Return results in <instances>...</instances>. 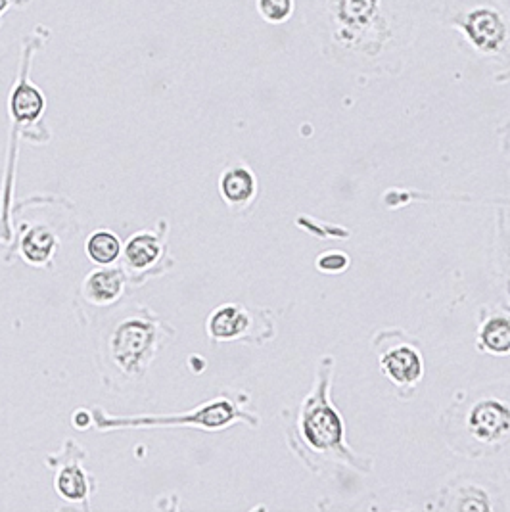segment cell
Returning <instances> with one entry per match:
<instances>
[{
	"mask_svg": "<svg viewBox=\"0 0 510 512\" xmlns=\"http://www.w3.org/2000/svg\"><path fill=\"white\" fill-rule=\"evenodd\" d=\"M156 342V328L142 317H125L108 334V359L125 376L142 374L152 346Z\"/></svg>",
	"mask_w": 510,
	"mask_h": 512,
	"instance_id": "1",
	"label": "cell"
},
{
	"mask_svg": "<svg viewBox=\"0 0 510 512\" xmlns=\"http://www.w3.org/2000/svg\"><path fill=\"white\" fill-rule=\"evenodd\" d=\"M451 25L461 29L468 43L484 54H499L510 39V24L497 4L480 2L451 18Z\"/></svg>",
	"mask_w": 510,
	"mask_h": 512,
	"instance_id": "2",
	"label": "cell"
},
{
	"mask_svg": "<svg viewBox=\"0 0 510 512\" xmlns=\"http://www.w3.org/2000/svg\"><path fill=\"white\" fill-rule=\"evenodd\" d=\"M309 405L303 419V434L317 449H332L342 442V420L328 407L323 396H317Z\"/></svg>",
	"mask_w": 510,
	"mask_h": 512,
	"instance_id": "3",
	"label": "cell"
},
{
	"mask_svg": "<svg viewBox=\"0 0 510 512\" xmlns=\"http://www.w3.org/2000/svg\"><path fill=\"white\" fill-rule=\"evenodd\" d=\"M470 430L482 442H495L510 430V409L499 401L478 403L470 415Z\"/></svg>",
	"mask_w": 510,
	"mask_h": 512,
	"instance_id": "4",
	"label": "cell"
},
{
	"mask_svg": "<svg viewBox=\"0 0 510 512\" xmlns=\"http://www.w3.org/2000/svg\"><path fill=\"white\" fill-rule=\"evenodd\" d=\"M378 0H336L334 18L338 20L340 29L353 37L357 31L365 33V25L378 24Z\"/></svg>",
	"mask_w": 510,
	"mask_h": 512,
	"instance_id": "5",
	"label": "cell"
},
{
	"mask_svg": "<svg viewBox=\"0 0 510 512\" xmlns=\"http://www.w3.org/2000/svg\"><path fill=\"white\" fill-rule=\"evenodd\" d=\"M250 326L248 315L236 305L219 307L208 321V332L215 340H234Z\"/></svg>",
	"mask_w": 510,
	"mask_h": 512,
	"instance_id": "6",
	"label": "cell"
},
{
	"mask_svg": "<svg viewBox=\"0 0 510 512\" xmlns=\"http://www.w3.org/2000/svg\"><path fill=\"white\" fill-rule=\"evenodd\" d=\"M123 282H125V275L121 269H114V267L98 269L87 277L85 292L89 300L98 305L116 302L117 296L123 290Z\"/></svg>",
	"mask_w": 510,
	"mask_h": 512,
	"instance_id": "7",
	"label": "cell"
},
{
	"mask_svg": "<svg viewBox=\"0 0 510 512\" xmlns=\"http://www.w3.org/2000/svg\"><path fill=\"white\" fill-rule=\"evenodd\" d=\"M382 367L397 384H411L418 380L422 373V363H420L417 351L409 350V348H399V350L388 353L382 359Z\"/></svg>",
	"mask_w": 510,
	"mask_h": 512,
	"instance_id": "8",
	"label": "cell"
},
{
	"mask_svg": "<svg viewBox=\"0 0 510 512\" xmlns=\"http://www.w3.org/2000/svg\"><path fill=\"white\" fill-rule=\"evenodd\" d=\"M221 194L232 206L246 204L255 192L254 175L244 167H232L221 177Z\"/></svg>",
	"mask_w": 510,
	"mask_h": 512,
	"instance_id": "9",
	"label": "cell"
},
{
	"mask_svg": "<svg viewBox=\"0 0 510 512\" xmlns=\"http://www.w3.org/2000/svg\"><path fill=\"white\" fill-rule=\"evenodd\" d=\"M162 254V246L152 233H139L131 236L125 248V259L131 269H146Z\"/></svg>",
	"mask_w": 510,
	"mask_h": 512,
	"instance_id": "10",
	"label": "cell"
},
{
	"mask_svg": "<svg viewBox=\"0 0 510 512\" xmlns=\"http://www.w3.org/2000/svg\"><path fill=\"white\" fill-rule=\"evenodd\" d=\"M121 254V242L112 231H96L87 240V256L96 265H112Z\"/></svg>",
	"mask_w": 510,
	"mask_h": 512,
	"instance_id": "11",
	"label": "cell"
},
{
	"mask_svg": "<svg viewBox=\"0 0 510 512\" xmlns=\"http://www.w3.org/2000/svg\"><path fill=\"white\" fill-rule=\"evenodd\" d=\"M43 106H45V100L41 93L22 81L12 96V112L16 119L18 121H33L43 112Z\"/></svg>",
	"mask_w": 510,
	"mask_h": 512,
	"instance_id": "12",
	"label": "cell"
},
{
	"mask_svg": "<svg viewBox=\"0 0 510 512\" xmlns=\"http://www.w3.org/2000/svg\"><path fill=\"white\" fill-rule=\"evenodd\" d=\"M52 250H54V238L45 227H35L25 234L22 252L27 257V261H31L35 265L45 263L48 256L52 254Z\"/></svg>",
	"mask_w": 510,
	"mask_h": 512,
	"instance_id": "13",
	"label": "cell"
},
{
	"mask_svg": "<svg viewBox=\"0 0 510 512\" xmlns=\"http://www.w3.org/2000/svg\"><path fill=\"white\" fill-rule=\"evenodd\" d=\"M58 493L68 501H79L87 495V478L77 466H66L56 478Z\"/></svg>",
	"mask_w": 510,
	"mask_h": 512,
	"instance_id": "14",
	"label": "cell"
},
{
	"mask_svg": "<svg viewBox=\"0 0 510 512\" xmlns=\"http://www.w3.org/2000/svg\"><path fill=\"white\" fill-rule=\"evenodd\" d=\"M482 344L493 353L510 351V319L495 317L482 330Z\"/></svg>",
	"mask_w": 510,
	"mask_h": 512,
	"instance_id": "15",
	"label": "cell"
},
{
	"mask_svg": "<svg viewBox=\"0 0 510 512\" xmlns=\"http://www.w3.org/2000/svg\"><path fill=\"white\" fill-rule=\"evenodd\" d=\"M257 8L267 22L280 24L292 16L294 0H257Z\"/></svg>",
	"mask_w": 510,
	"mask_h": 512,
	"instance_id": "16",
	"label": "cell"
},
{
	"mask_svg": "<svg viewBox=\"0 0 510 512\" xmlns=\"http://www.w3.org/2000/svg\"><path fill=\"white\" fill-rule=\"evenodd\" d=\"M348 265V257L342 254H328L319 259V267L323 271H342Z\"/></svg>",
	"mask_w": 510,
	"mask_h": 512,
	"instance_id": "17",
	"label": "cell"
},
{
	"mask_svg": "<svg viewBox=\"0 0 510 512\" xmlns=\"http://www.w3.org/2000/svg\"><path fill=\"white\" fill-rule=\"evenodd\" d=\"M6 4H8V0H0V12L6 8Z\"/></svg>",
	"mask_w": 510,
	"mask_h": 512,
	"instance_id": "18",
	"label": "cell"
}]
</instances>
